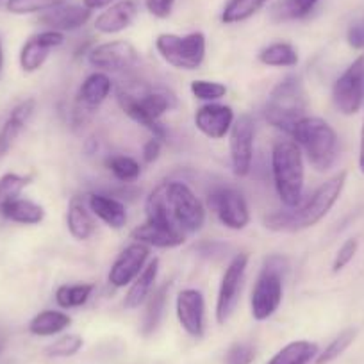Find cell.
Returning a JSON list of instances; mask_svg holds the SVG:
<instances>
[{"label":"cell","instance_id":"e575fe53","mask_svg":"<svg viewBox=\"0 0 364 364\" xmlns=\"http://www.w3.org/2000/svg\"><path fill=\"white\" fill-rule=\"evenodd\" d=\"M107 170L122 182H134L141 175V164L129 156H111L107 159Z\"/></svg>","mask_w":364,"mask_h":364},{"label":"cell","instance_id":"30bf717a","mask_svg":"<svg viewBox=\"0 0 364 364\" xmlns=\"http://www.w3.org/2000/svg\"><path fill=\"white\" fill-rule=\"evenodd\" d=\"M332 100L339 113L355 114L364 106V55H359L332 87Z\"/></svg>","mask_w":364,"mask_h":364},{"label":"cell","instance_id":"8fae6325","mask_svg":"<svg viewBox=\"0 0 364 364\" xmlns=\"http://www.w3.org/2000/svg\"><path fill=\"white\" fill-rule=\"evenodd\" d=\"M90 65L99 72H131L139 65V52L131 41L114 40L97 45L87 55Z\"/></svg>","mask_w":364,"mask_h":364},{"label":"cell","instance_id":"cb8c5ba5","mask_svg":"<svg viewBox=\"0 0 364 364\" xmlns=\"http://www.w3.org/2000/svg\"><path fill=\"white\" fill-rule=\"evenodd\" d=\"M111 87H113V84H111L109 75L106 72L97 70L82 80L79 91H77V102L84 109H95L109 97Z\"/></svg>","mask_w":364,"mask_h":364},{"label":"cell","instance_id":"f1b7e54d","mask_svg":"<svg viewBox=\"0 0 364 364\" xmlns=\"http://www.w3.org/2000/svg\"><path fill=\"white\" fill-rule=\"evenodd\" d=\"M257 59L259 63H262L264 66H272V68H293L299 65L300 55L291 43L277 41V43L262 48L257 54Z\"/></svg>","mask_w":364,"mask_h":364},{"label":"cell","instance_id":"44dd1931","mask_svg":"<svg viewBox=\"0 0 364 364\" xmlns=\"http://www.w3.org/2000/svg\"><path fill=\"white\" fill-rule=\"evenodd\" d=\"M131 236L132 240L139 241V243L146 245V247L157 248H177L186 241V234L181 232L175 227L161 225V223L149 222V220L143 225L136 227L131 232Z\"/></svg>","mask_w":364,"mask_h":364},{"label":"cell","instance_id":"f35d334b","mask_svg":"<svg viewBox=\"0 0 364 364\" xmlns=\"http://www.w3.org/2000/svg\"><path fill=\"white\" fill-rule=\"evenodd\" d=\"M82 345L84 341L80 336L66 334L63 336V338H59L58 341L52 343V345L45 350V353H47L48 357H54V359H63V357L75 355V353L82 348Z\"/></svg>","mask_w":364,"mask_h":364},{"label":"cell","instance_id":"7a4b0ae2","mask_svg":"<svg viewBox=\"0 0 364 364\" xmlns=\"http://www.w3.org/2000/svg\"><path fill=\"white\" fill-rule=\"evenodd\" d=\"M272 175L284 208H296L304 200L306 166L302 150L293 139L275 141L272 149Z\"/></svg>","mask_w":364,"mask_h":364},{"label":"cell","instance_id":"ffe728a7","mask_svg":"<svg viewBox=\"0 0 364 364\" xmlns=\"http://www.w3.org/2000/svg\"><path fill=\"white\" fill-rule=\"evenodd\" d=\"M34 111H36V100L34 99H27L20 102L18 106L13 107L11 114H9L8 120L4 122V125L0 129V159L8 156V152L13 149L18 136L26 131Z\"/></svg>","mask_w":364,"mask_h":364},{"label":"cell","instance_id":"277c9868","mask_svg":"<svg viewBox=\"0 0 364 364\" xmlns=\"http://www.w3.org/2000/svg\"><path fill=\"white\" fill-rule=\"evenodd\" d=\"M306 87L300 75H288L273 87L264 106V120L272 127L291 134L295 125L307 117Z\"/></svg>","mask_w":364,"mask_h":364},{"label":"cell","instance_id":"8d00e7d4","mask_svg":"<svg viewBox=\"0 0 364 364\" xmlns=\"http://www.w3.org/2000/svg\"><path fill=\"white\" fill-rule=\"evenodd\" d=\"M31 184L29 175L18 173H6L0 177V209L6 202L18 198L20 193Z\"/></svg>","mask_w":364,"mask_h":364},{"label":"cell","instance_id":"3957f363","mask_svg":"<svg viewBox=\"0 0 364 364\" xmlns=\"http://www.w3.org/2000/svg\"><path fill=\"white\" fill-rule=\"evenodd\" d=\"M306 154L307 161L316 171H327L339 159V136L323 118L306 117L295 125L289 134Z\"/></svg>","mask_w":364,"mask_h":364},{"label":"cell","instance_id":"d6986e66","mask_svg":"<svg viewBox=\"0 0 364 364\" xmlns=\"http://www.w3.org/2000/svg\"><path fill=\"white\" fill-rule=\"evenodd\" d=\"M138 13V0H118L97 16L95 29L102 34H118L132 26Z\"/></svg>","mask_w":364,"mask_h":364},{"label":"cell","instance_id":"4fadbf2b","mask_svg":"<svg viewBox=\"0 0 364 364\" xmlns=\"http://www.w3.org/2000/svg\"><path fill=\"white\" fill-rule=\"evenodd\" d=\"M211 211L218 216L222 225L230 230H243L250 223V211L243 195L234 188H218L208 198Z\"/></svg>","mask_w":364,"mask_h":364},{"label":"cell","instance_id":"d4e9b609","mask_svg":"<svg viewBox=\"0 0 364 364\" xmlns=\"http://www.w3.org/2000/svg\"><path fill=\"white\" fill-rule=\"evenodd\" d=\"M157 275H159V259L154 257L134 279V282L129 286V291L124 300V306L127 309H136L149 300V296L154 291V286H156Z\"/></svg>","mask_w":364,"mask_h":364},{"label":"cell","instance_id":"5b68a950","mask_svg":"<svg viewBox=\"0 0 364 364\" xmlns=\"http://www.w3.org/2000/svg\"><path fill=\"white\" fill-rule=\"evenodd\" d=\"M118 104L122 111L136 124L143 125L152 134V138L164 141L168 136L166 127L161 124V117L177 106V99L173 93L166 90H152L143 95L132 93H118Z\"/></svg>","mask_w":364,"mask_h":364},{"label":"cell","instance_id":"bcb514c9","mask_svg":"<svg viewBox=\"0 0 364 364\" xmlns=\"http://www.w3.org/2000/svg\"><path fill=\"white\" fill-rule=\"evenodd\" d=\"M359 170L364 175V124L360 129V145H359Z\"/></svg>","mask_w":364,"mask_h":364},{"label":"cell","instance_id":"ee69618b","mask_svg":"<svg viewBox=\"0 0 364 364\" xmlns=\"http://www.w3.org/2000/svg\"><path fill=\"white\" fill-rule=\"evenodd\" d=\"M161 149H163V141L157 138L149 139V141L143 145V161L145 163H154V161L159 159L161 156Z\"/></svg>","mask_w":364,"mask_h":364},{"label":"cell","instance_id":"b9f144b4","mask_svg":"<svg viewBox=\"0 0 364 364\" xmlns=\"http://www.w3.org/2000/svg\"><path fill=\"white\" fill-rule=\"evenodd\" d=\"M146 9L156 18H168L173 11L175 0H145Z\"/></svg>","mask_w":364,"mask_h":364},{"label":"cell","instance_id":"9c48e42d","mask_svg":"<svg viewBox=\"0 0 364 364\" xmlns=\"http://www.w3.org/2000/svg\"><path fill=\"white\" fill-rule=\"evenodd\" d=\"M248 268V254L234 255L232 261L225 268L222 275V282L218 288V296H216V321L220 325H225L230 316L236 311L240 304L241 291H243L245 275Z\"/></svg>","mask_w":364,"mask_h":364},{"label":"cell","instance_id":"d590c367","mask_svg":"<svg viewBox=\"0 0 364 364\" xmlns=\"http://www.w3.org/2000/svg\"><path fill=\"white\" fill-rule=\"evenodd\" d=\"M66 2L68 0H8L6 9L13 15H34V13L50 11Z\"/></svg>","mask_w":364,"mask_h":364},{"label":"cell","instance_id":"ab89813d","mask_svg":"<svg viewBox=\"0 0 364 364\" xmlns=\"http://www.w3.org/2000/svg\"><path fill=\"white\" fill-rule=\"evenodd\" d=\"M255 359V346L252 343H234L225 353V364H252Z\"/></svg>","mask_w":364,"mask_h":364},{"label":"cell","instance_id":"4316f807","mask_svg":"<svg viewBox=\"0 0 364 364\" xmlns=\"http://www.w3.org/2000/svg\"><path fill=\"white\" fill-rule=\"evenodd\" d=\"M320 0H277L269 8V18L275 23L295 22L311 15Z\"/></svg>","mask_w":364,"mask_h":364},{"label":"cell","instance_id":"9a60e30c","mask_svg":"<svg viewBox=\"0 0 364 364\" xmlns=\"http://www.w3.org/2000/svg\"><path fill=\"white\" fill-rule=\"evenodd\" d=\"M175 314L181 327L195 339L205 332V299L202 291L193 288L182 289L175 300Z\"/></svg>","mask_w":364,"mask_h":364},{"label":"cell","instance_id":"603a6c76","mask_svg":"<svg viewBox=\"0 0 364 364\" xmlns=\"http://www.w3.org/2000/svg\"><path fill=\"white\" fill-rule=\"evenodd\" d=\"M66 227L72 234L73 240L86 241L93 236L97 229L93 213L87 208L86 200L82 197H73L68 204V213H66Z\"/></svg>","mask_w":364,"mask_h":364},{"label":"cell","instance_id":"7dc6e473","mask_svg":"<svg viewBox=\"0 0 364 364\" xmlns=\"http://www.w3.org/2000/svg\"><path fill=\"white\" fill-rule=\"evenodd\" d=\"M4 68V43H2V38H0V73Z\"/></svg>","mask_w":364,"mask_h":364},{"label":"cell","instance_id":"ba28073f","mask_svg":"<svg viewBox=\"0 0 364 364\" xmlns=\"http://www.w3.org/2000/svg\"><path fill=\"white\" fill-rule=\"evenodd\" d=\"M156 50L164 63L177 70H197L205 59L208 41L205 34L197 31L186 36L163 33L156 38Z\"/></svg>","mask_w":364,"mask_h":364},{"label":"cell","instance_id":"2e32d148","mask_svg":"<svg viewBox=\"0 0 364 364\" xmlns=\"http://www.w3.org/2000/svg\"><path fill=\"white\" fill-rule=\"evenodd\" d=\"M63 43H65V34L58 31L47 29L43 33L34 34L23 43L20 50V68L26 73L38 72L45 65L50 52L61 47Z\"/></svg>","mask_w":364,"mask_h":364},{"label":"cell","instance_id":"60d3db41","mask_svg":"<svg viewBox=\"0 0 364 364\" xmlns=\"http://www.w3.org/2000/svg\"><path fill=\"white\" fill-rule=\"evenodd\" d=\"M357 248H359V241H357L355 237H350V240H346L345 243L341 245V248L338 250V254H336L334 262H332V272L338 273V272H341L343 268H346V266L352 262V259L355 257Z\"/></svg>","mask_w":364,"mask_h":364},{"label":"cell","instance_id":"7bdbcfd3","mask_svg":"<svg viewBox=\"0 0 364 364\" xmlns=\"http://www.w3.org/2000/svg\"><path fill=\"white\" fill-rule=\"evenodd\" d=\"M346 41L355 50H363L364 48V22L353 23L346 33Z\"/></svg>","mask_w":364,"mask_h":364},{"label":"cell","instance_id":"52a82bcc","mask_svg":"<svg viewBox=\"0 0 364 364\" xmlns=\"http://www.w3.org/2000/svg\"><path fill=\"white\" fill-rule=\"evenodd\" d=\"M159 186L173 225L184 234L198 232L205 223V208L193 190L182 181H164Z\"/></svg>","mask_w":364,"mask_h":364},{"label":"cell","instance_id":"484cf974","mask_svg":"<svg viewBox=\"0 0 364 364\" xmlns=\"http://www.w3.org/2000/svg\"><path fill=\"white\" fill-rule=\"evenodd\" d=\"M0 215L9 222L20 223V225H38L45 220V209L43 205L36 204L29 198L18 197L6 202L0 209Z\"/></svg>","mask_w":364,"mask_h":364},{"label":"cell","instance_id":"7402d4cb","mask_svg":"<svg viewBox=\"0 0 364 364\" xmlns=\"http://www.w3.org/2000/svg\"><path fill=\"white\" fill-rule=\"evenodd\" d=\"M86 204L93 216L102 220L111 229H124L127 223V209H125L124 202H120L118 198L102 193H91L87 195Z\"/></svg>","mask_w":364,"mask_h":364},{"label":"cell","instance_id":"83f0119b","mask_svg":"<svg viewBox=\"0 0 364 364\" xmlns=\"http://www.w3.org/2000/svg\"><path fill=\"white\" fill-rule=\"evenodd\" d=\"M318 345L316 343L299 339L282 346L266 364H309L316 359Z\"/></svg>","mask_w":364,"mask_h":364},{"label":"cell","instance_id":"7c38bea8","mask_svg":"<svg viewBox=\"0 0 364 364\" xmlns=\"http://www.w3.org/2000/svg\"><path fill=\"white\" fill-rule=\"evenodd\" d=\"M255 124L250 114H241L232 124L229 132L230 163L236 177H247L254 163Z\"/></svg>","mask_w":364,"mask_h":364},{"label":"cell","instance_id":"d6a6232c","mask_svg":"<svg viewBox=\"0 0 364 364\" xmlns=\"http://www.w3.org/2000/svg\"><path fill=\"white\" fill-rule=\"evenodd\" d=\"M91 293H93V284H63L59 286L55 291V302L63 309H73V307H80L90 300Z\"/></svg>","mask_w":364,"mask_h":364},{"label":"cell","instance_id":"5bb4252c","mask_svg":"<svg viewBox=\"0 0 364 364\" xmlns=\"http://www.w3.org/2000/svg\"><path fill=\"white\" fill-rule=\"evenodd\" d=\"M149 257L150 247L139 243V241H134L129 247H125L117 257V261L113 262V266H111L109 275H107L109 284L114 286V288L131 286L134 279L143 272Z\"/></svg>","mask_w":364,"mask_h":364},{"label":"cell","instance_id":"f546056e","mask_svg":"<svg viewBox=\"0 0 364 364\" xmlns=\"http://www.w3.org/2000/svg\"><path fill=\"white\" fill-rule=\"evenodd\" d=\"M72 323V318L68 316L63 311H41L36 316L31 320L29 323V332L34 336H40V338H47V336H55L59 332L66 331Z\"/></svg>","mask_w":364,"mask_h":364},{"label":"cell","instance_id":"836d02e7","mask_svg":"<svg viewBox=\"0 0 364 364\" xmlns=\"http://www.w3.org/2000/svg\"><path fill=\"white\" fill-rule=\"evenodd\" d=\"M355 338H357V328H353V327L345 328L343 332H339V334L336 336V338L332 339L327 346H325L323 352L318 353L316 364H331L332 360L338 359V357L341 355V353L345 352L350 345H352L353 339Z\"/></svg>","mask_w":364,"mask_h":364},{"label":"cell","instance_id":"c3c4849f","mask_svg":"<svg viewBox=\"0 0 364 364\" xmlns=\"http://www.w3.org/2000/svg\"><path fill=\"white\" fill-rule=\"evenodd\" d=\"M0 350H2V343H0Z\"/></svg>","mask_w":364,"mask_h":364},{"label":"cell","instance_id":"6da1fadb","mask_svg":"<svg viewBox=\"0 0 364 364\" xmlns=\"http://www.w3.org/2000/svg\"><path fill=\"white\" fill-rule=\"evenodd\" d=\"M346 184V171H339L307 198H304L296 208L281 209L264 216V227L273 232H300L314 227L325 218L341 197Z\"/></svg>","mask_w":364,"mask_h":364},{"label":"cell","instance_id":"e0dca14e","mask_svg":"<svg viewBox=\"0 0 364 364\" xmlns=\"http://www.w3.org/2000/svg\"><path fill=\"white\" fill-rule=\"evenodd\" d=\"M195 127L209 139H222L232 129L234 111L230 106H223V104L209 102L198 107L195 113Z\"/></svg>","mask_w":364,"mask_h":364},{"label":"cell","instance_id":"4dcf8cb0","mask_svg":"<svg viewBox=\"0 0 364 364\" xmlns=\"http://www.w3.org/2000/svg\"><path fill=\"white\" fill-rule=\"evenodd\" d=\"M171 284L170 282H164L161 284L159 288L154 289L152 295L149 296L146 300V309H145V316H143V334H152L156 332V328L159 327L161 318L164 314V307H166V300H168V293H170Z\"/></svg>","mask_w":364,"mask_h":364},{"label":"cell","instance_id":"ac0fdd59","mask_svg":"<svg viewBox=\"0 0 364 364\" xmlns=\"http://www.w3.org/2000/svg\"><path fill=\"white\" fill-rule=\"evenodd\" d=\"M91 9L86 6L77 4H63L58 8L45 11L40 15L38 22L45 26L50 31H58V33H70V31H77L82 26H86L87 20L91 18Z\"/></svg>","mask_w":364,"mask_h":364},{"label":"cell","instance_id":"8992f818","mask_svg":"<svg viewBox=\"0 0 364 364\" xmlns=\"http://www.w3.org/2000/svg\"><path fill=\"white\" fill-rule=\"evenodd\" d=\"M288 272V262L281 255H272L266 259L254 289L250 295V313L255 321H264L277 313L284 295V273Z\"/></svg>","mask_w":364,"mask_h":364},{"label":"cell","instance_id":"1f68e13d","mask_svg":"<svg viewBox=\"0 0 364 364\" xmlns=\"http://www.w3.org/2000/svg\"><path fill=\"white\" fill-rule=\"evenodd\" d=\"M269 0H227V4L223 6L222 20L225 26H234V23H241L245 20L252 18L254 15H257Z\"/></svg>","mask_w":364,"mask_h":364},{"label":"cell","instance_id":"74e56055","mask_svg":"<svg viewBox=\"0 0 364 364\" xmlns=\"http://www.w3.org/2000/svg\"><path fill=\"white\" fill-rule=\"evenodd\" d=\"M191 93L195 95V99L209 104L223 99L227 95V86L223 82H216V80L198 79L191 82Z\"/></svg>","mask_w":364,"mask_h":364},{"label":"cell","instance_id":"f6af8a7d","mask_svg":"<svg viewBox=\"0 0 364 364\" xmlns=\"http://www.w3.org/2000/svg\"><path fill=\"white\" fill-rule=\"evenodd\" d=\"M114 2H118V0H82V6H86L87 9H104L107 8V6L114 4Z\"/></svg>","mask_w":364,"mask_h":364}]
</instances>
